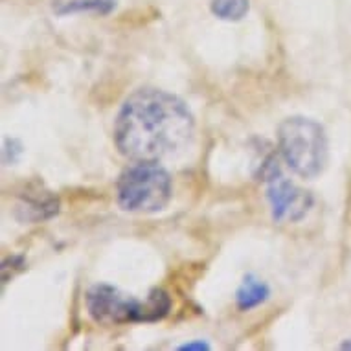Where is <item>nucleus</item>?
Here are the masks:
<instances>
[{
	"label": "nucleus",
	"mask_w": 351,
	"mask_h": 351,
	"mask_svg": "<svg viewBox=\"0 0 351 351\" xmlns=\"http://www.w3.org/2000/svg\"><path fill=\"white\" fill-rule=\"evenodd\" d=\"M112 134L116 149L129 160L162 162L190 147L195 118L179 96L144 86L121 104Z\"/></svg>",
	"instance_id": "f257e3e1"
},
{
	"label": "nucleus",
	"mask_w": 351,
	"mask_h": 351,
	"mask_svg": "<svg viewBox=\"0 0 351 351\" xmlns=\"http://www.w3.org/2000/svg\"><path fill=\"white\" fill-rule=\"evenodd\" d=\"M169 309L171 300L162 289H153L145 300L133 298L109 283H98L86 293V311L101 326L158 322L167 317Z\"/></svg>",
	"instance_id": "f03ea898"
},
{
	"label": "nucleus",
	"mask_w": 351,
	"mask_h": 351,
	"mask_svg": "<svg viewBox=\"0 0 351 351\" xmlns=\"http://www.w3.org/2000/svg\"><path fill=\"white\" fill-rule=\"evenodd\" d=\"M278 153L302 179H315L328 166V134L317 120L291 116L278 125Z\"/></svg>",
	"instance_id": "7ed1b4c3"
},
{
	"label": "nucleus",
	"mask_w": 351,
	"mask_h": 351,
	"mask_svg": "<svg viewBox=\"0 0 351 351\" xmlns=\"http://www.w3.org/2000/svg\"><path fill=\"white\" fill-rule=\"evenodd\" d=\"M171 197V175L160 166V162H134L121 171L116 182V201L123 212H162Z\"/></svg>",
	"instance_id": "20e7f679"
},
{
	"label": "nucleus",
	"mask_w": 351,
	"mask_h": 351,
	"mask_svg": "<svg viewBox=\"0 0 351 351\" xmlns=\"http://www.w3.org/2000/svg\"><path fill=\"white\" fill-rule=\"evenodd\" d=\"M267 201L276 223H298L313 208V195L278 175L267 182Z\"/></svg>",
	"instance_id": "39448f33"
},
{
	"label": "nucleus",
	"mask_w": 351,
	"mask_h": 351,
	"mask_svg": "<svg viewBox=\"0 0 351 351\" xmlns=\"http://www.w3.org/2000/svg\"><path fill=\"white\" fill-rule=\"evenodd\" d=\"M17 210L19 217L23 221H32V223H39V221H47L58 215L59 212V199L52 195L50 191L32 190L24 191L21 197Z\"/></svg>",
	"instance_id": "423d86ee"
},
{
	"label": "nucleus",
	"mask_w": 351,
	"mask_h": 351,
	"mask_svg": "<svg viewBox=\"0 0 351 351\" xmlns=\"http://www.w3.org/2000/svg\"><path fill=\"white\" fill-rule=\"evenodd\" d=\"M118 0H52V12L58 17L75 15V13H96L109 15L114 12Z\"/></svg>",
	"instance_id": "0eeeda50"
},
{
	"label": "nucleus",
	"mask_w": 351,
	"mask_h": 351,
	"mask_svg": "<svg viewBox=\"0 0 351 351\" xmlns=\"http://www.w3.org/2000/svg\"><path fill=\"white\" fill-rule=\"evenodd\" d=\"M271 296V287L254 274H247L236 293V304L241 311H250L258 305L265 304Z\"/></svg>",
	"instance_id": "6e6552de"
},
{
	"label": "nucleus",
	"mask_w": 351,
	"mask_h": 351,
	"mask_svg": "<svg viewBox=\"0 0 351 351\" xmlns=\"http://www.w3.org/2000/svg\"><path fill=\"white\" fill-rule=\"evenodd\" d=\"M212 13L221 21L228 23H237L241 19L247 17L250 10L248 0H212Z\"/></svg>",
	"instance_id": "1a4fd4ad"
},
{
	"label": "nucleus",
	"mask_w": 351,
	"mask_h": 351,
	"mask_svg": "<svg viewBox=\"0 0 351 351\" xmlns=\"http://www.w3.org/2000/svg\"><path fill=\"white\" fill-rule=\"evenodd\" d=\"M23 153V147L17 140H4V162H15L17 156Z\"/></svg>",
	"instance_id": "9d476101"
},
{
	"label": "nucleus",
	"mask_w": 351,
	"mask_h": 351,
	"mask_svg": "<svg viewBox=\"0 0 351 351\" xmlns=\"http://www.w3.org/2000/svg\"><path fill=\"white\" fill-rule=\"evenodd\" d=\"M179 350H182V351H206V350H210V344L202 342V340H195V342H188V344L180 346Z\"/></svg>",
	"instance_id": "9b49d317"
},
{
	"label": "nucleus",
	"mask_w": 351,
	"mask_h": 351,
	"mask_svg": "<svg viewBox=\"0 0 351 351\" xmlns=\"http://www.w3.org/2000/svg\"><path fill=\"white\" fill-rule=\"evenodd\" d=\"M342 348H344V350H351V342H344V344H342Z\"/></svg>",
	"instance_id": "f8f14e48"
}]
</instances>
